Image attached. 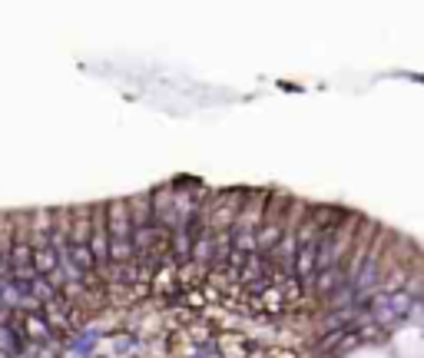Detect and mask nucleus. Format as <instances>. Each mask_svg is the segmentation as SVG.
I'll return each instance as SVG.
<instances>
[{
	"label": "nucleus",
	"instance_id": "obj_1",
	"mask_svg": "<svg viewBox=\"0 0 424 358\" xmlns=\"http://www.w3.org/2000/svg\"><path fill=\"white\" fill-rule=\"evenodd\" d=\"M378 229H381V226H378L374 219H362V226H358V232H355V243H351V252H348V259H345V266H341L345 282H358L365 262H368V252H372V243H374V236H378Z\"/></svg>",
	"mask_w": 424,
	"mask_h": 358
}]
</instances>
